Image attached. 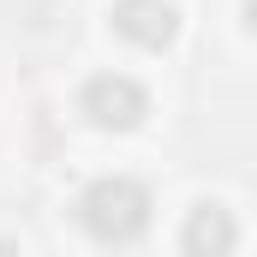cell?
Returning <instances> with one entry per match:
<instances>
[{"instance_id": "cell-1", "label": "cell", "mask_w": 257, "mask_h": 257, "mask_svg": "<svg viewBox=\"0 0 257 257\" xmlns=\"http://www.w3.org/2000/svg\"><path fill=\"white\" fill-rule=\"evenodd\" d=\"M150 192L126 180V174H102L78 192V227L96 239V245H132L144 227H150Z\"/></svg>"}, {"instance_id": "cell-2", "label": "cell", "mask_w": 257, "mask_h": 257, "mask_svg": "<svg viewBox=\"0 0 257 257\" xmlns=\"http://www.w3.org/2000/svg\"><path fill=\"white\" fill-rule=\"evenodd\" d=\"M78 108H84L90 126H102V132H132L150 114V96H144V84L126 78V72H96L78 90Z\"/></svg>"}, {"instance_id": "cell-3", "label": "cell", "mask_w": 257, "mask_h": 257, "mask_svg": "<svg viewBox=\"0 0 257 257\" xmlns=\"http://www.w3.org/2000/svg\"><path fill=\"white\" fill-rule=\"evenodd\" d=\"M114 30L138 48H168L180 30V12L168 0H114Z\"/></svg>"}, {"instance_id": "cell-4", "label": "cell", "mask_w": 257, "mask_h": 257, "mask_svg": "<svg viewBox=\"0 0 257 257\" xmlns=\"http://www.w3.org/2000/svg\"><path fill=\"white\" fill-rule=\"evenodd\" d=\"M233 239H239V221L221 203H197L186 215V227H180V251L186 257H233Z\"/></svg>"}]
</instances>
